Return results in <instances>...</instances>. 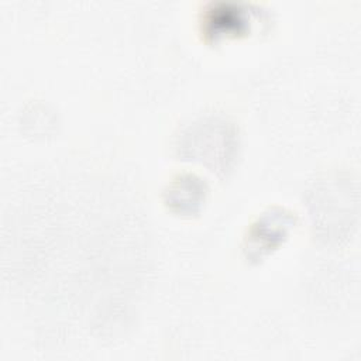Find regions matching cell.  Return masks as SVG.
Returning <instances> with one entry per match:
<instances>
[{
  "label": "cell",
  "mask_w": 361,
  "mask_h": 361,
  "mask_svg": "<svg viewBox=\"0 0 361 361\" xmlns=\"http://www.w3.org/2000/svg\"><path fill=\"white\" fill-rule=\"evenodd\" d=\"M290 224H292V217L289 216V213H283L282 210L276 212V216H275L271 230L268 227V214L258 219V221L252 226V228L250 231V237H251L250 243H252L258 238H259V243L252 245L250 248V251L251 250L267 251L269 248H274L276 244H279L286 237V231L290 227Z\"/></svg>",
  "instance_id": "obj_2"
},
{
  "label": "cell",
  "mask_w": 361,
  "mask_h": 361,
  "mask_svg": "<svg viewBox=\"0 0 361 361\" xmlns=\"http://www.w3.org/2000/svg\"><path fill=\"white\" fill-rule=\"evenodd\" d=\"M257 13V10L245 4L213 3L203 14V32L212 39L245 34L251 30L252 18Z\"/></svg>",
  "instance_id": "obj_1"
}]
</instances>
